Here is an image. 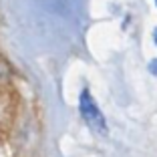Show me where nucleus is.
Masks as SVG:
<instances>
[{"label":"nucleus","instance_id":"nucleus-1","mask_svg":"<svg viewBox=\"0 0 157 157\" xmlns=\"http://www.w3.org/2000/svg\"><path fill=\"white\" fill-rule=\"evenodd\" d=\"M78 111H81V117L85 119V123H89V127L99 133H107V123L105 117H103L101 109L97 107V101L91 97V93L85 89L81 93V99H78Z\"/></svg>","mask_w":157,"mask_h":157},{"label":"nucleus","instance_id":"nucleus-2","mask_svg":"<svg viewBox=\"0 0 157 157\" xmlns=\"http://www.w3.org/2000/svg\"><path fill=\"white\" fill-rule=\"evenodd\" d=\"M149 71H151V73H153V75H155V77H157V59L153 60L151 65H149Z\"/></svg>","mask_w":157,"mask_h":157},{"label":"nucleus","instance_id":"nucleus-3","mask_svg":"<svg viewBox=\"0 0 157 157\" xmlns=\"http://www.w3.org/2000/svg\"><path fill=\"white\" fill-rule=\"evenodd\" d=\"M155 42H157V30H155Z\"/></svg>","mask_w":157,"mask_h":157},{"label":"nucleus","instance_id":"nucleus-4","mask_svg":"<svg viewBox=\"0 0 157 157\" xmlns=\"http://www.w3.org/2000/svg\"><path fill=\"white\" fill-rule=\"evenodd\" d=\"M155 4H157V0H155Z\"/></svg>","mask_w":157,"mask_h":157}]
</instances>
